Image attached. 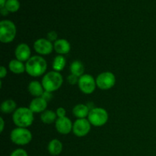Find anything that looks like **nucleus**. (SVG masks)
Wrapping results in <instances>:
<instances>
[{
    "label": "nucleus",
    "instance_id": "nucleus-26",
    "mask_svg": "<svg viewBox=\"0 0 156 156\" xmlns=\"http://www.w3.org/2000/svg\"><path fill=\"white\" fill-rule=\"evenodd\" d=\"M57 37H58V34L55 30H51L49 33H47V38L51 42H55V41H57Z\"/></svg>",
    "mask_w": 156,
    "mask_h": 156
},
{
    "label": "nucleus",
    "instance_id": "nucleus-31",
    "mask_svg": "<svg viewBox=\"0 0 156 156\" xmlns=\"http://www.w3.org/2000/svg\"><path fill=\"white\" fill-rule=\"evenodd\" d=\"M9 12L7 10V9H6L5 7L2 8V9H1V13H2V15H7L8 14H9Z\"/></svg>",
    "mask_w": 156,
    "mask_h": 156
},
{
    "label": "nucleus",
    "instance_id": "nucleus-6",
    "mask_svg": "<svg viewBox=\"0 0 156 156\" xmlns=\"http://www.w3.org/2000/svg\"><path fill=\"white\" fill-rule=\"evenodd\" d=\"M109 119L108 113L105 108H94L91 110L88 116V120H89L91 126H102L106 124Z\"/></svg>",
    "mask_w": 156,
    "mask_h": 156
},
{
    "label": "nucleus",
    "instance_id": "nucleus-22",
    "mask_svg": "<svg viewBox=\"0 0 156 156\" xmlns=\"http://www.w3.org/2000/svg\"><path fill=\"white\" fill-rule=\"evenodd\" d=\"M66 65V60L64 57L63 55H57L56 57L53 59L52 66L54 71L61 72L64 69Z\"/></svg>",
    "mask_w": 156,
    "mask_h": 156
},
{
    "label": "nucleus",
    "instance_id": "nucleus-25",
    "mask_svg": "<svg viewBox=\"0 0 156 156\" xmlns=\"http://www.w3.org/2000/svg\"><path fill=\"white\" fill-rule=\"evenodd\" d=\"M10 156H28V155L24 149H17L11 153Z\"/></svg>",
    "mask_w": 156,
    "mask_h": 156
},
{
    "label": "nucleus",
    "instance_id": "nucleus-20",
    "mask_svg": "<svg viewBox=\"0 0 156 156\" xmlns=\"http://www.w3.org/2000/svg\"><path fill=\"white\" fill-rule=\"evenodd\" d=\"M70 73L78 77H81L85 74V66L83 63L79 60H75L70 65Z\"/></svg>",
    "mask_w": 156,
    "mask_h": 156
},
{
    "label": "nucleus",
    "instance_id": "nucleus-17",
    "mask_svg": "<svg viewBox=\"0 0 156 156\" xmlns=\"http://www.w3.org/2000/svg\"><path fill=\"white\" fill-rule=\"evenodd\" d=\"M47 150L50 155L53 156L59 155L62 151V143L60 140L57 139H53L47 146Z\"/></svg>",
    "mask_w": 156,
    "mask_h": 156
},
{
    "label": "nucleus",
    "instance_id": "nucleus-10",
    "mask_svg": "<svg viewBox=\"0 0 156 156\" xmlns=\"http://www.w3.org/2000/svg\"><path fill=\"white\" fill-rule=\"evenodd\" d=\"M34 49L40 56H47L50 54L54 50L53 44L47 38H40L34 43Z\"/></svg>",
    "mask_w": 156,
    "mask_h": 156
},
{
    "label": "nucleus",
    "instance_id": "nucleus-14",
    "mask_svg": "<svg viewBox=\"0 0 156 156\" xmlns=\"http://www.w3.org/2000/svg\"><path fill=\"white\" fill-rule=\"evenodd\" d=\"M53 48L56 53L59 55H65L70 52L71 45L66 39H58L53 43Z\"/></svg>",
    "mask_w": 156,
    "mask_h": 156
},
{
    "label": "nucleus",
    "instance_id": "nucleus-24",
    "mask_svg": "<svg viewBox=\"0 0 156 156\" xmlns=\"http://www.w3.org/2000/svg\"><path fill=\"white\" fill-rule=\"evenodd\" d=\"M79 77L78 76H75L73 74H70L69 76L67 77V81H68L69 83L72 85H76V84L79 83Z\"/></svg>",
    "mask_w": 156,
    "mask_h": 156
},
{
    "label": "nucleus",
    "instance_id": "nucleus-9",
    "mask_svg": "<svg viewBox=\"0 0 156 156\" xmlns=\"http://www.w3.org/2000/svg\"><path fill=\"white\" fill-rule=\"evenodd\" d=\"M91 124L86 118L77 119L73 123V132L78 137H84L89 133Z\"/></svg>",
    "mask_w": 156,
    "mask_h": 156
},
{
    "label": "nucleus",
    "instance_id": "nucleus-15",
    "mask_svg": "<svg viewBox=\"0 0 156 156\" xmlns=\"http://www.w3.org/2000/svg\"><path fill=\"white\" fill-rule=\"evenodd\" d=\"M27 90L28 92L31 94L32 96H34L35 98L41 97L43 93L44 92V88L43 87L42 83L39 82L38 81H32L29 83L27 86Z\"/></svg>",
    "mask_w": 156,
    "mask_h": 156
},
{
    "label": "nucleus",
    "instance_id": "nucleus-2",
    "mask_svg": "<svg viewBox=\"0 0 156 156\" xmlns=\"http://www.w3.org/2000/svg\"><path fill=\"white\" fill-rule=\"evenodd\" d=\"M34 120V113L30 111V108L26 107H20L17 108L12 115V120L17 127H28L32 125Z\"/></svg>",
    "mask_w": 156,
    "mask_h": 156
},
{
    "label": "nucleus",
    "instance_id": "nucleus-1",
    "mask_svg": "<svg viewBox=\"0 0 156 156\" xmlns=\"http://www.w3.org/2000/svg\"><path fill=\"white\" fill-rule=\"evenodd\" d=\"M47 69V61L39 55L31 56L25 63V72L32 77H39L45 75Z\"/></svg>",
    "mask_w": 156,
    "mask_h": 156
},
{
    "label": "nucleus",
    "instance_id": "nucleus-13",
    "mask_svg": "<svg viewBox=\"0 0 156 156\" xmlns=\"http://www.w3.org/2000/svg\"><path fill=\"white\" fill-rule=\"evenodd\" d=\"M28 108L34 114V113H43L47 110V101L41 97L34 98L30 101Z\"/></svg>",
    "mask_w": 156,
    "mask_h": 156
},
{
    "label": "nucleus",
    "instance_id": "nucleus-3",
    "mask_svg": "<svg viewBox=\"0 0 156 156\" xmlns=\"http://www.w3.org/2000/svg\"><path fill=\"white\" fill-rule=\"evenodd\" d=\"M41 83L45 91L53 93V91H57L62 86L63 83V78L59 72L53 70L44 75Z\"/></svg>",
    "mask_w": 156,
    "mask_h": 156
},
{
    "label": "nucleus",
    "instance_id": "nucleus-5",
    "mask_svg": "<svg viewBox=\"0 0 156 156\" xmlns=\"http://www.w3.org/2000/svg\"><path fill=\"white\" fill-rule=\"evenodd\" d=\"M10 140L14 144L25 146L31 142L32 133L27 128L16 127L11 132Z\"/></svg>",
    "mask_w": 156,
    "mask_h": 156
},
{
    "label": "nucleus",
    "instance_id": "nucleus-18",
    "mask_svg": "<svg viewBox=\"0 0 156 156\" xmlns=\"http://www.w3.org/2000/svg\"><path fill=\"white\" fill-rule=\"evenodd\" d=\"M9 70L16 75L22 74L25 72V64L17 59H12L9 63Z\"/></svg>",
    "mask_w": 156,
    "mask_h": 156
},
{
    "label": "nucleus",
    "instance_id": "nucleus-32",
    "mask_svg": "<svg viewBox=\"0 0 156 156\" xmlns=\"http://www.w3.org/2000/svg\"><path fill=\"white\" fill-rule=\"evenodd\" d=\"M6 0H0V6H1V9L2 8H4L5 6V3H6Z\"/></svg>",
    "mask_w": 156,
    "mask_h": 156
},
{
    "label": "nucleus",
    "instance_id": "nucleus-29",
    "mask_svg": "<svg viewBox=\"0 0 156 156\" xmlns=\"http://www.w3.org/2000/svg\"><path fill=\"white\" fill-rule=\"evenodd\" d=\"M6 76H7V69H6V68L4 66H2L1 68H0V78L2 79Z\"/></svg>",
    "mask_w": 156,
    "mask_h": 156
},
{
    "label": "nucleus",
    "instance_id": "nucleus-23",
    "mask_svg": "<svg viewBox=\"0 0 156 156\" xmlns=\"http://www.w3.org/2000/svg\"><path fill=\"white\" fill-rule=\"evenodd\" d=\"M5 7L9 12H15L19 9L20 3L18 0H7Z\"/></svg>",
    "mask_w": 156,
    "mask_h": 156
},
{
    "label": "nucleus",
    "instance_id": "nucleus-8",
    "mask_svg": "<svg viewBox=\"0 0 156 156\" xmlns=\"http://www.w3.org/2000/svg\"><path fill=\"white\" fill-rule=\"evenodd\" d=\"M79 89L82 93L85 94H92L97 87L96 79H94L91 75L84 74L79 77V83H78Z\"/></svg>",
    "mask_w": 156,
    "mask_h": 156
},
{
    "label": "nucleus",
    "instance_id": "nucleus-11",
    "mask_svg": "<svg viewBox=\"0 0 156 156\" xmlns=\"http://www.w3.org/2000/svg\"><path fill=\"white\" fill-rule=\"evenodd\" d=\"M55 126L59 133L62 135H67L73 131V123L69 117H61L57 118L55 123Z\"/></svg>",
    "mask_w": 156,
    "mask_h": 156
},
{
    "label": "nucleus",
    "instance_id": "nucleus-19",
    "mask_svg": "<svg viewBox=\"0 0 156 156\" xmlns=\"http://www.w3.org/2000/svg\"><path fill=\"white\" fill-rule=\"evenodd\" d=\"M41 121L46 124H51V123H56L57 120V115L56 112L52 110H46L41 114Z\"/></svg>",
    "mask_w": 156,
    "mask_h": 156
},
{
    "label": "nucleus",
    "instance_id": "nucleus-7",
    "mask_svg": "<svg viewBox=\"0 0 156 156\" xmlns=\"http://www.w3.org/2000/svg\"><path fill=\"white\" fill-rule=\"evenodd\" d=\"M97 87L101 90H109L116 84V76L111 72H104L96 78Z\"/></svg>",
    "mask_w": 156,
    "mask_h": 156
},
{
    "label": "nucleus",
    "instance_id": "nucleus-28",
    "mask_svg": "<svg viewBox=\"0 0 156 156\" xmlns=\"http://www.w3.org/2000/svg\"><path fill=\"white\" fill-rule=\"evenodd\" d=\"M41 98H44V100L47 101L48 102V101H51L52 98H53V94H52V92H50V91H44V92L43 93Z\"/></svg>",
    "mask_w": 156,
    "mask_h": 156
},
{
    "label": "nucleus",
    "instance_id": "nucleus-16",
    "mask_svg": "<svg viewBox=\"0 0 156 156\" xmlns=\"http://www.w3.org/2000/svg\"><path fill=\"white\" fill-rule=\"evenodd\" d=\"M90 110L87 105L84 104H78L73 108V115L78 119H84L88 117L89 114Z\"/></svg>",
    "mask_w": 156,
    "mask_h": 156
},
{
    "label": "nucleus",
    "instance_id": "nucleus-30",
    "mask_svg": "<svg viewBox=\"0 0 156 156\" xmlns=\"http://www.w3.org/2000/svg\"><path fill=\"white\" fill-rule=\"evenodd\" d=\"M0 123H1V126H0V132L2 133L5 127V121L2 117H0Z\"/></svg>",
    "mask_w": 156,
    "mask_h": 156
},
{
    "label": "nucleus",
    "instance_id": "nucleus-4",
    "mask_svg": "<svg viewBox=\"0 0 156 156\" xmlns=\"http://www.w3.org/2000/svg\"><path fill=\"white\" fill-rule=\"evenodd\" d=\"M16 26L9 20H2L0 22V41L2 44H9L15 38Z\"/></svg>",
    "mask_w": 156,
    "mask_h": 156
},
{
    "label": "nucleus",
    "instance_id": "nucleus-12",
    "mask_svg": "<svg viewBox=\"0 0 156 156\" xmlns=\"http://www.w3.org/2000/svg\"><path fill=\"white\" fill-rule=\"evenodd\" d=\"M30 55H31V50H30V47L27 44H24V43L20 44L15 48V58L21 62H27L31 57Z\"/></svg>",
    "mask_w": 156,
    "mask_h": 156
},
{
    "label": "nucleus",
    "instance_id": "nucleus-27",
    "mask_svg": "<svg viewBox=\"0 0 156 156\" xmlns=\"http://www.w3.org/2000/svg\"><path fill=\"white\" fill-rule=\"evenodd\" d=\"M56 114L57 115L58 118H61V117H66V111L65 110V108H62V107H59L56 109Z\"/></svg>",
    "mask_w": 156,
    "mask_h": 156
},
{
    "label": "nucleus",
    "instance_id": "nucleus-21",
    "mask_svg": "<svg viewBox=\"0 0 156 156\" xmlns=\"http://www.w3.org/2000/svg\"><path fill=\"white\" fill-rule=\"evenodd\" d=\"M17 109V104L16 102L12 99H7L5 100L1 104L0 110L4 114H11L12 112H15Z\"/></svg>",
    "mask_w": 156,
    "mask_h": 156
}]
</instances>
